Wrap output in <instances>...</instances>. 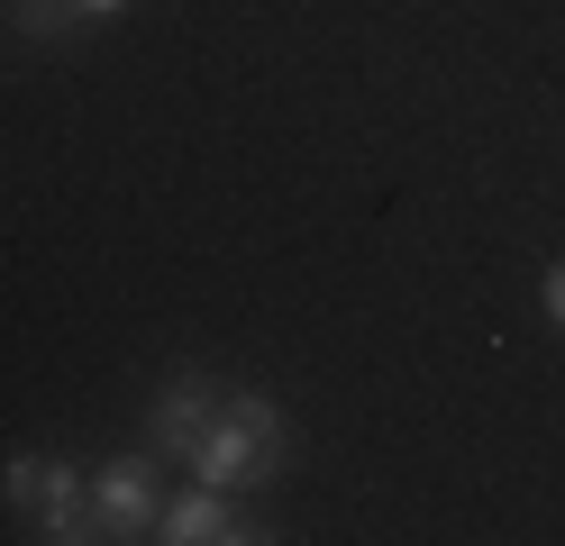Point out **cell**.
Returning <instances> with one entry per match:
<instances>
[{"label":"cell","instance_id":"obj_6","mask_svg":"<svg viewBox=\"0 0 565 546\" xmlns=\"http://www.w3.org/2000/svg\"><path fill=\"white\" fill-rule=\"evenodd\" d=\"M10 28H19V46H64L74 28H92L74 0H10Z\"/></svg>","mask_w":565,"mask_h":546},{"label":"cell","instance_id":"obj_2","mask_svg":"<svg viewBox=\"0 0 565 546\" xmlns=\"http://www.w3.org/2000/svg\"><path fill=\"white\" fill-rule=\"evenodd\" d=\"M10 510L28 520V537H46V546H83V537H100V528H92L83 473L64 464V456H46V447L10 456Z\"/></svg>","mask_w":565,"mask_h":546},{"label":"cell","instance_id":"obj_1","mask_svg":"<svg viewBox=\"0 0 565 546\" xmlns=\"http://www.w3.org/2000/svg\"><path fill=\"white\" fill-rule=\"evenodd\" d=\"M192 473L201 483H220V492H265L292 473V428H282V410L265 392H228L220 400V419L201 428V447H192Z\"/></svg>","mask_w":565,"mask_h":546},{"label":"cell","instance_id":"obj_7","mask_svg":"<svg viewBox=\"0 0 565 546\" xmlns=\"http://www.w3.org/2000/svg\"><path fill=\"white\" fill-rule=\"evenodd\" d=\"M539 310H547V328L565 338V265H547V282H539Z\"/></svg>","mask_w":565,"mask_h":546},{"label":"cell","instance_id":"obj_5","mask_svg":"<svg viewBox=\"0 0 565 546\" xmlns=\"http://www.w3.org/2000/svg\"><path fill=\"white\" fill-rule=\"evenodd\" d=\"M156 537H164V546H256L265 528L246 520V510H237L220 483H201V492H183V501H164Z\"/></svg>","mask_w":565,"mask_h":546},{"label":"cell","instance_id":"obj_8","mask_svg":"<svg viewBox=\"0 0 565 546\" xmlns=\"http://www.w3.org/2000/svg\"><path fill=\"white\" fill-rule=\"evenodd\" d=\"M74 10H83V19H119L128 0H74Z\"/></svg>","mask_w":565,"mask_h":546},{"label":"cell","instance_id":"obj_4","mask_svg":"<svg viewBox=\"0 0 565 546\" xmlns=\"http://www.w3.org/2000/svg\"><path fill=\"white\" fill-rule=\"evenodd\" d=\"M220 400H228V383H210L201 364H183V374H164L156 410H147V447H156V456H192V447H201V428L220 419Z\"/></svg>","mask_w":565,"mask_h":546},{"label":"cell","instance_id":"obj_3","mask_svg":"<svg viewBox=\"0 0 565 546\" xmlns=\"http://www.w3.org/2000/svg\"><path fill=\"white\" fill-rule=\"evenodd\" d=\"M156 520H164V492H156L147 456H119L92 473V528L100 537H156Z\"/></svg>","mask_w":565,"mask_h":546}]
</instances>
